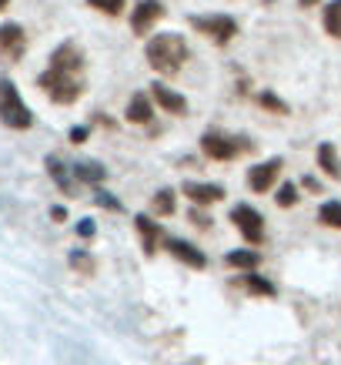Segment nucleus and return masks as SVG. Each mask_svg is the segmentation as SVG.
I'll return each mask as SVG.
<instances>
[{
	"mask_svg": "<svg viewBox=\"0 0 341 365\" xmlns=\"http://www.w3.org/2000/svg\"><path fill=\"white\" fill-rule=\"evenodd\" d=\"M144 57L157 74H177L187 61V41L181 34H154L144 47Z\"/></svg>",
	"mask_w": 341,
	"mask_h": 365,
	"instance_id": "nucleus-1",
	"label": "nucleus"
},
{
	"mask_svg": "<svg viewBox=\"0 0 341 365\" xmlns=\"http://www.w3.org/2000/svg\"><path fill=\"white\" fill-rule=\"evenodd\" d=\"M0 121L14 128V131H27L33 124V114L31 108L23 104V98L17 94L11 81H0Z\"/></svg>",
	"mask_w": 341,
	"mask_h": 365,
	"instance_id": "nucleus-2",
	"label": "nucleus"
},
{
	"mask_svg": "<svg viewBox=\"0 0 341 365\" xmlns=\"http://www.w3.org/2000/svg\"><path fill=\"white\" fill-rule=\"evenodd\" d=\"M201 151L211 161H234L241 151H251V141L248 138H231L224 131H204L201 134Z\"/></svg>",
	"mask_w": 341,
	"mask_h": 365,
	"instance_id": "nucleus-3",
	"label": "nucleus"
},
{
	"mask_svg": "<svg viewBox=\"0 0 341 365\" xmlns=\"http://www.w3.org/2000/svg\"><path fill=\"white\" fill-rule=\"evenodd\" d=\"M37 84L47 91V98L54 101V104H74V101L80 98V81H78V74H64V71L47 67L44 74L37 78Z\"/></svg>",
	"mask_w": 341,
	"mask_h": 365,
	"instance_id": "nucleus-4",
	"label": "nucleus"
},
{
	"mask_svg": "<svg viewBox=\"0 0 341 365\" xmlns=\"http://www.w3.org/2000/svg\"><path fill=\"white\" fill-rule=\"evenodd\" d=\"M191 27L221 47L231 44L234 37H238V21H234L231 14H198V17H191Z\"/></svg>",
	"mask_w": 341,
	"mask_h": 365,
	"instance_id": "nucleus-5",
	"label": "nucleus"
},
{
	"mask_svg": "<svg viewBox=\"0 0 341 365\" xmlns=\"http://www.w3.org/2000/svg\"><path fill=\"white\" fill-rule=\"evenodd\" d=\"M231 222L248 245H261L264 242V218H261V211H254L251 205H234Z\"/></svg>",
	"mask_w": 341,
	"mask_h": 365,
	"instance_id": "nucleus-6",
	"label": "nucleus"
},
{
	"mask_svg": "<svg viewBox=\"0 0 341 365\" xmlns=\"http://www.w3.org/2000/svg\"><path fill=\"white\" fill-rule=\"evenodd\" d=\"M164 17V4L161 0H137L131 7V31L137 37L151 34V27H157V21Z\"/></svg>",
	"mask_w": 341,
	"mask_h": 365,
	"instance_id": "nucleus-7",
	"label": "nucleus"
},
{
	"mask_svg": "<svg viewBox=\"0 0 341 365\" xmlns=\"http://www.w3.org/2000/svg\"><path fill=\"white\" fill-rule=\"evenodd\" d=\"M281 168H285L281 158H268V161H261V165H254L251 171H248V188H251L254 195H268V191L275 188Z\"/></svg>",
	"mask_w": 341,
	"mask_h": 365,
	"instance_id": "nucleus-8",
	"label": "nucleus"
},
{
	"mask_svg": "<svg viewBox=\"0 0 341 365\" xmlns=\"http://www.w3.org/2000/svg\"><path fill=\"white\" fill-rule=\"evenodd\" d=\"M181 195H184L194 208H208V205L224 201V188H221V185H211V181H184V185H181Z\"/></svg>",
	"mask_w": 341,
	"mask_h": 365,
	"instance_id": "nucleus-9",
	"label": "nucleus"
},
{
	"mask_svg": "<svg viewBox=\"0 0 341 365\" xmlns=\"http://www.w3.org/2000/svg\"><path fill=\"white\" fill-rule=\"evenodd\" d=\"M164 248H167V252H171V255H174L177 262H184L187 268H198V272H201V268H208V255L201 252L198 245L181 242V238H167V242H164Z\"/></svg>",
	"mask_w": 341,
	"mask_h": 365,
	"instance_id": "nucleus-10",
	"label": "nucleus"
},
{
	"mask_svg": "<svg viewBox=\"0 0 341 365\" xmlns=\"http://www.w3.org/2000/svg\"><path fill=\"white\" fill-rule=\"evenodd\" d=\"M51 67L54 71H64V74H80V67H84V54H80V47L78 44H61L51 54Z\"/></svg>",
	"mask_w": 341,
	"mask_h": 365,
	"instance_id": "nucleus-11",
	"label": "nucleus"
},
{
	"mask_svg": "<svg viewBox=\"0 0 341 365\" xmlns=\"http://www.w3.org/2000/svg\"><path fill=\"white\" fill-rule=\"evenodd\" d=\"M27 47V37H23V27L21 24H0V54L17 61Z\"/></svg>",
	"mask_w": 341,
	"mask_h": 365,
	"instance_id": "nucleus-12",
	"label": "nucleus"
},
{
	"mask_svg": "<svg viewBox=\"0 0 341 365\" xmlns=\"http://www.w3.org/2000/svg\"><path fill=\"white\" fill-rule=\"evenodd\" d=\"M151 101H154V104H157V108H161L164 114H187L184 94L171 91L167 84H151Z\"/></svg>",
	"mask_w": 341,
	"mask_h": 365,
	"instance_id": "nucleus-13",
	"label": "nucleus"
},
{
	"mask_svg": "<svg viewBox=\"0 0 341 365\" xmlns=\"http://www.w3.org/2000/svg\"><path fill=\"white\" fill-rule=\"evenodd\" d=\"M124 118H127L131 124H151V118H154V101H151V94H144V91L131 94Z\"/></svg>",
	"mask_w": 341,
	"mask_h": 365,
	"instance_id": "nucleus-14",
	"label": "nucleus"
},
{
	"mask_svg": "<svg viewBox=\"0 0 341 365\" xmlns=\"http://www.w3.org/2000/svg\"><path fill=\"white\" fill-rule=\"evenodd\" d=\"M134 228L141 232V242H144V255H154L157 252V245H161V225L154 222V218H147V215H137L134 218Z\"/></svg>",
	"mask_w": 341,
	"mask_h": 365,
	"instance_id": "nucleus-15",
	"label": "nucleus"
},
{
	"mask_svg": "<svg viewBox=\"0 0 341 365\" xmlns=\"http://www.w3.org/2000/svg\"><path fill=\"white\" fill-rule=\"evenodd\" d=\"M315 158H318V168L331 178V181H341V158H338V148H335V144L321 141L318 151H315Z\"/></svg>",
	"mask_w": 341,
	"mask_h": 365,
	"instance_id": "nucleus-16",
	"label": "nucleus"
},
{
	"mask_svg": "<svg viewBox=\"0 0 341 365\" xmlns=\"http://www.w3.org/2000/svg\"><path fill=\"white\" fill-rule=\"evenodd\" d=\"M224 265L238 268V272H258V265H261V255L251 252V248H238V252L224 255Z\"/></svg>",
	"mask_w": 341,
	"mask_h": 365,
	"instance_id": "nucleus-17",
	"label": "nucleus"
},
{
	"mask_svg": "<svg viewBox=\"0 0 341 365\" xmlns=\"http://www.w3.org/2000/svg\"><path fill=\"white\" fill-rule=\"evenodd\" d=\"M241 282H244V288L251 292L254 299H275V285H271L264 275H258V272H244Z\"/></svg>",
	"mask_w": 341,
	"mask_h": 365,
	"instance_id": "nucleus-18",
	"label": "nucleus"
},
{
	"mask_svg": "<svg viewBox=\"0 0 341 365\" xmlns=\"http://www.w3.org/2000/svg\"><path fill=\"white\" fill-rule=\"evenodd\" d=\"M174 208H177V195L171 188H161L154 198H151V211H154L157 218H171Z\"/></svg>",
	"mask_w": 341,
	"mask_h": 365,
	"instance_id": "nucleus-19",
	"label": "nucleus"
},
{
	"mask_svg": "<svg viewBox=\"0 0 341 365\" xmlns=\"http://www.w3.org/2000/svg\"><path fill=\"white\" fill-rule=\"evenodd\" d=\"M321 24H325V31H328L335 41H341V0L325 4V11H321Z\"/></svg>",
	"mask_w": 341,
	"mask_h": 365,
	"instance_id": "nucleus-20",
	"label": "nucleus"
},
{
	"mask_svg": "<svg viewBox=\"0 0 341 365\" xmlns=\"http://www.w3.org/2000/svg\"><path fill=\"white\" fill-rule=\"evenodd\" d=\"M258 104H261L264 111H271V114H278V118H285V114H291V108H288L285 101L278 98L275 91H258Z\"/></svg>",
	"mask_w": 341,
	"mask_h": 365,
	"instance_id": "nucleus-21",
	"label": "nucleus"
},
{
	"mask_svg": "<svg viewBox=\"0 0 341 365\" xmlns=\"http://www.w3.org/2000/svg\"><path fill=\"white\" fill-rule=\"evenodd\" d=\"M47 171H51V178L57 181V188L61 191H74V185H70V175H67V165H61V158H47Z\"/></svg>",
	"mask_w": 341,
	"mask_h": 365,
	"instance_id": "nucleus-22",
	"label": "nucleus"
},
{
	"mask_svg": "<svg viewBox=\"0 0 341 365\" xmlns=\"http://www.w3.org/2000/svg\"><path fill=\"white\" fill-rule=\"evenodd\" d=\"M318 222L341 232V201H325V205H321V211H318Z\"/></svg>",
	"mask_w": 341,
	"mask_h": 365,
	"instance_id": "nucleus-23",
	"label": "nucleus"
},
{
	"mask_svg": "<svg viewBox=\"0 0 341 365\" xmlns=\"http://www.w3.org/2000/svg\"><path fill=\"white\" fill-rule=\"evenodd\" d=\"M74 178H78V181H88V185H100V181H104V168L94 165V161H84V165L74 168Z\"/></svg>",
	"mask_w": 341,
	"mask_h": 365,
	"instance_id": "nucleus-24",
	"label": "nucleus"
},
{
	"mask_svg": "<svg viewBox=\"0 0 341 365\" xmlns=\"http://www.w3.org/2000/svg\"><path fill=\"white\" fill-rule=\"evenodd\" d=\"M298 198H301V195H298V185H295V181H285V185L278 188V195H275L278 208H295Z\"/></svg>",
	"mask_w": 341,
	"mask_h": 365,
	"instance_id": "nucleus-25",
	"label": "nucleus"
},
{
	"mask_svg": "<svg viewBox=\"0 0 341 365\" xmlns=\"http://www.w3.org/2000/svg\"><path fill=\"white\" fill-rule=\"evenodd\" d=\"M70 268H78L80 275H94V272H98V262H94V258H90L88 252H70Z\"/></svg>",
	"mask_w": 341,
	"mask_h": 365,
	"instance_id": "nucleus-26",
	"label": "nucleus"
},
{
	"mask_svg": "<svg viewBox=\"0 0 341 365\" xmlns=\"http://www.w3.org/2000/svg\"><path fill=\"white\" fill-rule=\"evenodd\" d=\"M94 11H104V14H110V17H117V14L124 11V0H88Z\"/></svg>",
	"mask_w": 341,
	"mask_h": 365,
	"instance_id": "nucleus-27",
	"label": "nucleus"
},
{
	"mask_svg": "<svg viewBox=\"0 0 341 365\" xmlns=\"http://www.w3.org/2000/svg\"><path fill=\"white\" fill-rule=\"evenodd\" d=\"M98 205L100 208H110V211H121V201H114L107 191H98Z\"/></svg>",
	"mask_w": 341,
	"mask_h": 365,
	"instance_id": "nucleus-28",
	"label": "nucleus"
},
{
	"mask_svg": "<svg viewBox=\"0 0 341 365\" xmlns=\"http://www.w3.org/2000/svg\"><path fill=\"white\" fill-rule=\"evenodd\" d=\"M191 222L198 225V228H211V218L204 215V211H191Z\"/></svg>",
	"mask_w": 341,
	"mask_h": 365,
	"instance_id": "nucleus-29",
	"label": "nucleus"
},
{
	"mask_svg": "<svg viewBox=\"0 0 341 365\" xmlns=\"http://www.w3.org/2000/svg\"><path fill=\"white\" fill-rule=\"evenodd\" d=\"M78 235H80V238H94V222H80L78 225Z\"/></svg>",
	"mask_w": 341,
	"mask_h": 365,
	"instance_id": "nucleus-30",
	"label": "nucleus"
},
{
	"mask_svg": "<svg viewBox=\"0 0 341 365\" xmlns=\"http://www.w3.org/2000/svg\"><path fill=\"white\" fill-rule=\"evenodd\" d=\"M301 188H308V191H315V195H321L318 178H305V181H301Z\"/></svg>",
	"mask_w": 341,
	"mask_h": 365,
	"instance_id": "nucleus-31",
	"label": "nucleus"
},
{
	"mask_svg": "<svg viewBox=\"0 0 341 365\" xmlns=\"http://www.w3.org/2000/svg\"><path fill=\"white\" fill-rule=\"evenodd\" d=\"M70 141H74V144L88 141V128H74V131H70Z\"/></svg>",
	"mask_w": 341,
	"mask_h": 365,
	"instance_id": "nucleus-32",
	"label": "nucleus"
},
{
	"mask_svg": "<svg viewBox=\"0 0 341 365\" xmlns=\"http://www.w3.org/2000/svg\"><path fill=\"white\" fill-rule=\"evenodd\" d=\"M51 218H54V222H67V211L57 205V208H51Z\"/></svg>",
	"mask_w": 341,
	"mask_h": 365,
	"instance_id": "nucleus-33",
	"label": "nucleus"
},
{
	"mask_svg": "<svg viewBox=\"0 0 341 365\" xmlns=\"http://www.w3.org/2000/svg\"><path fill=\"white\" fill-rule=\"evenodd\" d=\"M298 4H301V7H315L318 0H298Z\"/></svg>",
	"mask_w": 341,
	"mask_h": 365,
	"instance_id": "nucleus-34",
	"label": "nucleus"
},
{
	"mask_svg": "<svg viewBox=\"0 0 341 365\" xmlns=\"http://www.w3.org/2000/svg\"><path fill=\"white\" fill-rule=\"evenodd\" d=\"M7 4H11V0H0V11H4V7H7Z\"/></svg>",
	"mask_w": 341,
	"mask_h": 365,
	"instance_id": "nucleus-35",
	"label": "nucleus"
}]
</instances>
